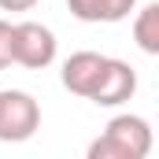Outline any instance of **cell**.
Masks as SVG:
<instances>
[{
	"mask_svg": "<svg viewBox=\"0 0 159 159\" xmlns=\"http://www.w3.org/2000/svg\"><path fill=\"white\" fill-rule=\"evenodd\" d=\"M133 93H137V70L126 63V59H115V56H107V63H104V74L96 81V89H93V104L96 107H119L126 100H133Z\"/></svg>",
	"mask_w": 159,
	"mask_h": 159,
	"instance_id": "obj_4",
	"label": "cell"
},
{
	"mask_svg": "<svg viewBox=\"0 0 159 159\" xmlns=\"http://www.w3.org/2000/svg\"><path fill=\"white\" fill-rule=\"evenodd\" d=\"M104 63H107V56H100V52H74L70 59H63V70H59L63 89H70L74 96L89 100L100 74H104Z\"/></svg>",
	"mask_w": 159,
	"mask_h": 159,
	"instance_id": "obj_5",
	"label": "cell"
},
{
	"mask_svg": "<svg viewBox=\"0 0 159 159\" xmlns=\"http://www.w3.org/2000/svg\"><path fill=\"white\" fill-rule=\"evenodd\" d=\"M152 152V126L141 115H115L89 144V159H144Z\"/></svg>",
	"mask_w": 159,
	"mask_h": 159,
	"instance_id": "obj_1",
	"label": "cell"
},
{
	"mask_svg": "<svg viewBox=\"0 0 159 159\" xmlns=\"http://www.w3.org/2000/svg\"><path fill=\"white\" fill-rule=\"evenodd\" d=\"M37 7V0H0V11H30Z\"/></svg>",
	"mask_w": 159,
	"mask_h": 159,
	"instance_id": "obj_9",
	"label": "cell"
},
{
	"mask_svg": "<svg viewBox=\"0 0 159 159\" xmlns=\"http://www.w3.org/2000/svg\"><path fill=\"white\" fill-rule=\"evenodd\" d=\"M41 129V104L22 89H0V141L19 144Z\"/></svg>",
	"mask_w": 159,
	"mask_h": 159,
	"instance_id": "obj_3",
	"label": "cell"
},
{
	"mask_svg": "<svg viewBox=\"0 0 159 159\" xmlns=\"http://www.w3.org/2000/svg\"><path fill=\"white\" fill-rule=\"evenodd\" d=\"M11 63H15V56H11V22L0 19V70H7Z\"/></svg>",
	"mask_w": 159,
	"mask_h": 159,
	"instance_id": "obj_8",
	"label": "cell"
},
{
	"mask_svg": "<svg viewBox=\"0 0 159 159\" xmlns=\"http://www.w3.org/2000/svg\"><path fill=\"white\" fill-rule=\"evenodd\" d=\"M78 22H122L137 11V0H67Z\"/></svg>",
	"mask_w": 159,
	"mask_h": 159,
	"instance_id": "obj_6",
	"label": "cell"
},
{
	"mask_svg": "<svg viewBox=\"0 0 159 159\" xmlns=\"http://www.w3.org/2000/svg\"><path fill=\"white\" fill-rule=\"evenodd\" d=\"M133 41L141 52L159 56V4H144L141 11H133Z\"/></svg>",
	"mask_w": 159,
	"mask_h": 159,
	"instance_id": "obj_7",
	"label": "cell"
},
{
	"mask_svg": "<svg viewBox=\"0 0 159 159\" xmlns=\"http://www.w3.org/2000/svg\"><path fill=\"white\" fill-rule=\"evenodd\" d=\"M56 52H59V41L56 34L44 26V22H11V56L19 67L26 70H44L56 63Z\"/></svg>",
	"mask_w": 159,
	"mask_h": 159,
	"instance_id": "obj_2",
	"label": "cell"
}]
</instances>
